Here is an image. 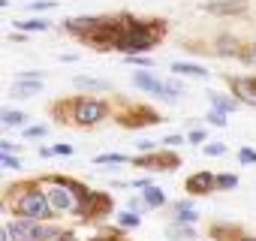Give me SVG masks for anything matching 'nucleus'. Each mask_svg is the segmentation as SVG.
<instances>
[{"instance_id": "6ab92c4d", "label": "nucleus", "mask_w": 256, "mask_h": 241, "mask_svg": "<svg viewBox=\"0 0 256 241\" xmlns=\"http://www.w3.org/2000/svg\"><path fill=\"white\" fill-rule=\"evenodd\" d=\"M205 154L208 157H220V154H226V148L220 142H211V145H205Z\"/></svg>"}, {"instance_id": "c756f323", "label": "nucleus", "mask_w": 256, "mask_h": 241, "mask_svg": "<svg viewBox=\"0 0 256 241\" xmlns=\"http://www.w3.org/2000/svg\"><path fill=\"white\" fill-rule=\"evenodd\" d=\"M241 241H256V238H241Z\"/></svg>"}, {"instance_id": "a878e982", "label": "nucleus", "mask_w": 256, "mask_h": 241, "mask_svg": "<svg viewBox=\"0 0 256 241\" xmlns=\"http://www.w3.org/2000/svg\"><path fill=\"white\" fill-rule=\"evenodd\" d=\"M187 139H190L193 145H202V142H205V133H202V130H193V133H190Z\"/></svg>"}, {"instance_id": "9b49d317", "label": "nucleus", "mask_w": 256, "mask_h": 241, "mask_svg": "<svg viewBox=\"0 0 256 241\" xmlns=\"http://www.w3.org/2000/svg\"><path fill=\"white\" fill-rule=\"evenodd\" d=\"M175 72H184V76H199V78H205L208 72H205V66H196V64H175L172 66Z\"/></svg>"}, {"instance_id": "a211bd4d", "label": "nucleus", "mask_w": 256, "mask_h": 241, "mask_svg": "<svg viewBox=\"0 0 256 241\" xmlns=\"http://www.w3.org/2000/svg\"><path fill=\"white\" fill-rule=\"evenodd\" d=\"M0 163H4L6 169H22V163H18V160H16V157H12L10 151H4V157H0Z\"/></svg>"}, {"instance_id": "5701e85b", "label": "nucleus", "mask_w": 256, "mask_h": 241, "mask_svg": "<svg viewBox=\"0 0 256 241\" xmlns=\"http://www.w3.org/2000/svg\"><path fill=\"white\" fill-rule=\"evenodd\" d=\"M76 84H82V88H106L102 82H94V78H84V76H82V78H76Z\"/></svg>"}, {"instance_id": "4468645a", "label": "nucleus", "mask_w": 256, "mask_h": 241, "mask_svg": "<svg viewBox=\"0 0 256 241\" xmlns=\"http://www.w3.org/2000/svg\"><path fill=\"white\" fill-rule=\"evenodd\" d=\"M175 214H178V220H196V208H193L190 202L175 205Z\"/></svg>"}, {"instance_id": "393cba45", "label": "nucleus", "mask_w": 256, "mask_h": 241, "mask_svg": "<svg viewBox=\"0 0 256 241\" xmlns=\"http://www.w3.org/2000/svg\"><path fill=\"white\" fill-rule=\"evenodd\" d=\"M118 220H120V226H136V223H139V217H136V214H120Z\"/></svg>"}, {"instance_id": "dca6fc26", "label": "nucleus", "mask_w": 256, "mask_h": 241, "mask_svg": "<svg viewBox=\"0 0 256 241\" xmlns=\"http://www.w3.org/2000/svg\"><path fill=\"white\" fill-rule=\"evenodd\" d=\"M126 157L124 154H100L96 157V163H102V166H108V163H124Z\"/></svg>"}, {"instance_id": "1a4fd4ad", "label": "nucleus", "mask_w": 256, "mask_h": 241, "mask_svg": "<svg viewBox=\"0 0 256 241\" xmlns=\"http://www.w3.org/2000/svg\"><path fill=\"white\" fill-rule=\"evenodd\" d=\"M142 193H145V205H148V208H160V205L166 202V196H163L157 187H151V184H145Z\"/></svg>"}, {"instance_id": "7c9ffc66", "label": "nucleus", "mask_w": 256, "mask_h": 241, "mask_svg": "<svg viewBox=\"0 0 256 241\" xmlns=\"http://www.w3.org/2000/svg\"><path fill=\"white\" fill-rule=\"evenodd\" d=\"M253 54H256V46H253Z\"/></svg>"}, {"instance_id": "f8f14e48", "label": "nucleus", "mask_w": 256, "mask_h": 241, "mask_svg": "<svg viewBox=\"0 0 256 241\" xmlns=\"http://www.w3.org/2000/svg\"><path fill=\"white\" fill-rule=\"evenodd\" d=\"M0 120H4L6 127H16V124H24V112H16V108H6L4 114H0Z\"/></svg>"}, {"instance_id": "b1692460", "label": "nucleus", "mask_w": 256, "mask_h": 241, "mask_svg": "<svg viewBox=\"0 0 256 241\" xmlns=\"http://www.w3.org/2000/svg\"><path fill=\"white\" fill-rule=\"evenodd\" d=\"M24 136L28 139H42L46 136V127H30V130H24Z\"/></svg>"}, {"instance_id": "423d86ee", "label": "nucleus", "mask_w": 256, "mask_h": 241, "mask_svg": "<svg viewBox=\"0 0 256 241\" xmlns=\"http://www.w3.org/2000/svg\"><path fill=\"white\" fill-rule=\"evenodd\" d=\"M214 187H217V175H211V172H199V175H190L187 178V190L196 193V196L211 193Z\"/></svg>"}, {"instance_id": "20e7f679", "label": "nucleus", "mask_w": 256, "mask_h": 241, "mask_svg": "<svg viewBox=\"0 0 256 241\" xmlns=\"http://www.w3.org/2000/svg\"><path fill=\"white\" fill-rule=\"evenodd\" d=\"M72 118H76V124L90 127V124H96V120H102V118H106V106H102V102H96V100H78V102H76Z\"/></svg>"}, {"instance_id": "6e6552de", "label": "nucleus", "mask_w": 256, "mask_h": 241, "mask_svg": "<svg viewBox=\"0 0 256 241\" xmlns=\"http://www.w3.org/2000/svg\"><path fill=\"white\" fill-rule=\"evenodd\" d=\"M48 202H52V208L54 211H70L72 208V199H70V193L66 190H48Z\"/></svg>"}, {"instance_id": "f03ea898", "label": "nucleus", "mask_w": 256, "mask_h": 241, "mask_svg": "<svg viewBox=\"0 0 256 241\" xmlns=\"http://www.w3.org/2000/svg\"><path fill=\"white\" fill-rule=\"evenodd\" d=\"M48 211H52V202H48V196L40 193V190H28V193L18 199V214H22V217L42 220V217H48Z\"/></svg>"}, {"instance_id": "7ed1b4c3", "label": "nucleus", "mask_w": 256, "mask_h": 241, "mask_svg": "<svg viewBox=\"0 0 256 241\" xmlns=\"http://www.w3.org/2000/svg\"><path fill=\"white\" fill-rule=\"evenodd\" d=\"M120 52H145V48H151L154 46V40H151V34L145 30V28H126L120 36H118V42H114Z\"/></svg>"}, {"instance_id": "2eb2a0df", "label": "nucleus", "mask_w": 256, "mask_h": 241, "mask_svg": "<svg viewBox=\"0 0 256 241\" xmlns=\"http://www.w3.org/2000/svg\"><path fill=\"white\" fill-rule=\"evenodd\" d=\"M211 100H214V108H220V112H232V108H235V102L226 100V96H217V94H214Z\"/></svg>"}, {"instance_id": "c85d7f7f", "label": "nucleus", "mask_w": 256, "mask_h": 241, "mask_svg": "<svg viewBox=\"0 0 256 241\" xmlns=\"http://www.w3.org/2000/svg\"><path fill=\"white\" fill-rule=\"evenodd\" d=\"M52 6H54V4H46V0H40V4H34L30 10H36V12H42V10H52Z\"/></svg>"}, {"instance_id": "4be33fe9", "label": "nucleus", "mask_w": 256, "mask_h": 241, "mask_svg": "<svg viewBox=\"0 0 256 241\" xmlns=\"http://www.w3.org/2000/svg\"><path fill=\"white\" fill-rule=\"evenodd\" d=\"M18 28H22V30H46L48 24H46V22H22Z\"/></svg>"}, {"instance_id": "412c9836", "label": "nucleus", "mask_w": 256, "mask_h": 241, "mask_svg": "<svg viewBox=\"0 0 256 241\" xmlns=\"http://www.w3.org/2000/svg\"><path fill=\"white\" fill-rule=\"evenodd\" d=\"M208 120H211V124H217V127H223V124H226V112H220V108H214V112L208 114Z\"/></svg>"}, {"instance_id": "cd10ccee", "label": "nucleus", "mask_w": 256, "mask_h": 241, "mask_svg": "<svg viewBox=\"0 0 256 241\" xmlns=\"http://www.w3.org/2000/svg\"><path fill=\"white\" fill-rule=\"evenodd\" d=\"M175 238H178V241H190V238H193V232H190V229H178V232H175Z\"/></svg>"}, {"instance_id": "f257e3e1", "label": "nucleus", "mask_w": 256, "mask_h": 241, "mask_svg": "<svg viewBox=\"0 0 256 241\" xmlns=\"http://www.w3.org/2000/svg\"><path fill=\"white\" fill-rule=\"evenodd\" d=\"M54 226H42L40 220H30V217H22L16 223H10V235L12 241H48L54 238Z\"/></svg>"}, {"instance_id": "0eeeda50", "label": "nucleus", "mask_w": 256, "mask_h": 241, "mask_svg": "<svg viewBox=\"0 0 256 241\" xmlns=\"http://www.w3.org/2000/svg\"><path fill=\"white\" fill-rule=\"evenodd\" d=\"M232 88H235V96H238L241 102L256 106V82H253V78H235Z\"/></svg>"}, {"instance_id": "f3484780", "label": "nucleus", "mask_w": 256, "mask_h": 241, "mask_svg": "<svg viewBox=\"0 0 256 241\" xmlns=\"http://www.w3.org/2000/svg\"><path fill=\"white\" fill-rule=\"evenodd\" d=\"M238 181H235V175H217V187H223V190H232Z\"/></svg>"}, {"instance_id": "9d476101", "label": "nucleus", "mask_w": 256, "mask_h": 241, "mask_svg": "<svg viewBox=\"0 0 256 241\" xmlns=\"http://www.w3.org/2000/svg\"><path fill=\"white\" fill-rule=\"evenodd\" d=\"M100 24H102L100 18H70V22H66L70 30H96Z\"/></svg>"}, {"instance_id": "aec40b11", "label": "nucleus", "mask_w": 256, "mask_h": 241, "mask_svg": "<svg viewBox=\"0 0 256 241\" xmlns=\"http://www.w3.org/2000/svg\"><path fill=\"white\" fill-rule=\"evenodd\" d=\"M238 160H241V163H256V151H253V148H241V151H238Z\"/></svg>"}, {"instance_id": "ddd939ff", "label": "nucleus", "mask_w": 256, "mask_h": 241, "mask_svg": "<svg viewBox=\"0 0 256 241\" xmlns=\"http://www.w3.org/2000/svg\"><path fill=\"white\" fill-rule=\"evenodd\" d=\"M40 88H42L40 82H18V84L12 88V94H16V96H28V94H36Z\"/></svg>"}, {"instance_id": "39448f33", "label": "nucleus", "mask_w": 256, "mask_h": 241, "mask_svg": "<svg viewBox=\"0 0 256 241\" xmlns=\"http://www.w3.org/2000/svg\"><path fill=\"white\" fill-rule=\"evenodd\" d=\"M133 84L142 88V90H148V94H157V96H175V94H178V84L166 88V84H160V82H157L154 76H148V72H136V76H133Z\"/></svg>"}, {"instance_id": "bb28decb", "label": "nucleus", "mask_w": 256, "mask_h": 241, "mask_svg": "<svg viewBox=\"0 0 256 241\" xmlns=\"http://www.w3.org/2000/svg\"><path fill=\"white\" fill-rule=\"evenodd\" d=\"M52 154H60V157H70V154H72V148H70V145H58V148H52Z\"/></svg>"}]
</instances>
